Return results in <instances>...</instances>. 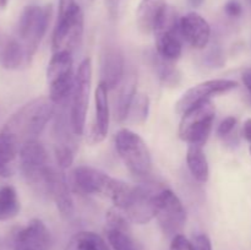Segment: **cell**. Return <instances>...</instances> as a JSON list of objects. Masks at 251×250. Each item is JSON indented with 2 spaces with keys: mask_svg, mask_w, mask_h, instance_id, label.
<instances>
[{
  "mask_svg": "<svg viewBox=\"0 0 251 250\" xmlns=\"http://www.w3.org/2000/svg\"><path fill=\"white\" fill-rule=\"evenodd\" d=\"M74 190L87 195H100L107 198L119 210H124L131 200L134 186L119 179L92 168L81 166L73 172Z\"/></svg>",
  "mask_w": 251,
  "mask_h": 250,
  "instance_id": "obj_1",
  "label": "cell"
},
{
  "mask_svg": "<svg viewBox=\"0 0 251 250\" xmlns=\"http://www.w3.org/2000/svg\"><path fill=\"white\" fill-rule=\"evenodd\" d=\"M55 110V103L49 97H39L20 108L5 124L2 131L17 137L22 144L36 137L44 130Z\"/></svg>",
  "mask_w": 251,
  "mask_h": 250,
  "instance_id": "obj_2",
  "label": "cell"
},
{
  "mask_svg": "<svg viewBox=\"0 0 251 250\" xmlns=\"http://www.w3.org/2000/svg\"><path fill=\"white\" fill-rule=\"evenodd\" d=\"M20 168L27 183L39 194L49 195L54 168L49 166L46 147L37 140L24 142L20 149Z\"/></svg>",
  "mask_w": 251,
  "mask_h": 250,
  "instance_id": "obj_3",
  "label": "cell"
},
{
  "mask_svg": "<svg viewBox=\"0 0 251 250\" xmlns=\"http://www.w3.org/2000/svg\"><path fill=\"white\" fill-rule=\"evenodd\" d=\"M83 34V14L75 0H60L51 46L54 53L70 51L80 46Z\"/></svg>",
  "mask_w": 251,
  "mask_h": 250,
  "instance_id": "obj_4",
  "label": "cell"
},
{
  "mask_svg": "<svg viewBox=\"0 0 251 250\" xmlns=\"http://www.w3.org/2000/svg\"><path fill=\"white\" fill-rule=\"evenodd\" d=\"M50 16L51 5H29L21 12L17 24L16 38L25 48L28 61L32 60L46 34Z\"/></svg>",
  "mask_w": 251,
  "mask_h": 250,
  "instance_id": "obj_5",
  "label": "cell"
},
{
  "mask_svg": "<svg viewBox=\"0 0 251 250\" xmlns=\"http://www.w3.org/2000/svg\"><path fill=\"white\" fill-rule=\"evenodd\" d=\"M115 147L132 174L137 176H146L151 173L152 159L146 142L129 129H122L115 135Z\"/></svg>",
  "mask_w": 251,
  "mask_h": 250,
  "instance_id": "obj_6",
  "label": "cell"
},
{
  "mask_svg": "<svg viewBox=\"0 0 251 250\" xmlns=\"http://www.w3.org/2000/svg\"><path fill=\"white\" fill-rule=\"evenodd\" d=\"M49 98L55 104H61L73 95L75 76L73 73V53L56 51L47 68Z\"/></svg>",
  "mask_w": 251,
  "mask_h": 250,
  "instance_id": "obj_7",
  "label": "cell"
},
{
  "mask_svg": "<svg viewBox=\"0 0 251 250\" xmlns=\"http://www.w3.org/2000/svg\"><path fill=\"white\" fill-rule=\"evenodd\" d=\"M216 109L211 100L191 108L181 117L179 124V136L189 145L203 146L212 130Z\"/></svg>",
  "mask_w": 251,
  "mask_h": 250,
  "instance_id": "obj_8",
  "label": "cell"
},
{
  "mask_svg": "<svg viewBox=\"0 0 251 250\" xmlns=\"http://www.w3.org/2000/svg\"><path fill=\"white\" fill-rule=\"evenodd\" d=\"M91 83H92V61L86 58L78 65L75 76L73 95H71L70 126L75 135H82L90 100Z\"/></svg>",
  "mask_w": 251,
  "mask_h": 250,
  "instance_id": "obj_9",
  "label": "cell"
},
{
  "mask_svg": "<svg viewBox=\"0 0 251 250\" xmlns=\"http://www.w3.org/2000/svg\"><path fill=\"white\" fill-rule=\"evenodd\" d=\"M154 217L164 234L173 239L181 234L186 223V212L178 196L169 189H161L156 198Z\"/></svg>",
  "mask_w": 251,
  "mask_h": 250,
  "instance_id": "obj_10",
  "label": "cell"
},
{
  "mask_svg": "<svg viewBox=\"0 0 251 250\" xmlns=\"http://www.w3.org/2000/svg\"><path fill=\"white\" fill-rule=\"evenodd\" d=\"M176 12L173 7L167 6L163 17L159 21L154 34H156V49L159 58L168 63L178 60L181 55V33L179 28Z\"/></svg>",
  "mask_w": 251,
  "mask_h": 250,
  "instance_id": "obj_11",
  "label": "cell"
},
{
  "mask_svg": "<svg viewBox=\"0 0 251 250\" xmlns=\"http://www.w3.org/2000/svg\"><path fill=\"white\" fill-rule=\"evenodd\" d=\"M238 83L233 80H225V78H216V80L205 81L199 85L189 88L180 97V100L176 103V113L183 115L191 108L201 104V103L210 100L211 97L218 95H223L229 91L237 88Z\"/></svg>",
  "mask_w": 251,
  "mask_h": 250,
  "instance_id": "obj_12",
  "label": "cell"
},
{
  "mask_svg": "<svg viewBox=\"0 0 251 250\" xmlns=\"http://www.w3.org/2000/svg\"><path fill=\"white\" fill-rule=\"evenodd\" d=\"M161 190H156L151 185L134 186L131 200L124 208L123 213L127 220L137 225H146L154 217L156 211V198Z\"/></svg>",
  "mask_w": 251,
  "mask_h": 250,
  "instance_id": "obj_13",
  "label": "cell"
},
{
  "mask_svg": "<svg viewBox=\"0 0 251 250\" xmlns=\"http://www.w3.org/2000/svg\"><path fill=\"white\" fill-rule=\"evenodd\" d=\"M107 238L114 250H141L130 233L126 216L119 208H113L107 213Z\"/></svg>",
  "mask_w": 251,
  "mask_h": 250,
  "instance_id": "obj_14",
  "label": "cell"
},
{
  "mask_svg": "<svg viewBox=\"0 0 251 250\" xmlns=\"http://www.w3.org/2000/svg\"><path fill=\"white\" fill-rule=\"evenodd\" d=\"M51 237L41 220L29 221L14 237V250H49Z\"/></svg>",
  "mask_w": 251,
  "mask_h": 250,
  "instance_id": "obj_15",
  "label": "cell"
},
{
  "mask_svg": "<svg viewBox=\"0 0 251 250\" xmlns=\"http://www.w3.org/2000/svg\"><path fill=\"white\" fill-rule=\"evenodd\" d=\"M179 28L183 39H185L191 47L196 49L205 48L210 41V25L196 12H189L185 16L180 17Z\"/></svg>",
  "mask_w": 251,
  "mask_h": 250,
  "instance_id": "obj_16",
  "label": "cell"
},
{
  "mask_svg": "<svg viewBox=\"0 0 251 250\" xmlns=\"http://www.w3.org/2000/svg\"><path fill=\"white\" fill-rule=\"evenodd\" d=\"M109 88L103 82H100L96 90V122L92 125L90 139L91 144L102 142L107 137L109 130V102H108Z\"/></svg>",
  "mask_w": 251,
  "mask_h": 250,
  "instance_id": "obj_17",
  "label": "cell"
},
{
  "mask_svg": "<svg viewBox=\"0 0 251 250\" xmlns=\"http://www.w3.org/2000/svg\"><path fill=\"white\" fill-rule=\"evenodd\" d=\"M100 82L109 90H114L124 78V56L118 48H108L100 61Z\"/></svg>",
  "mask_w": 251,
  "mask_h": 250,
  "instance_id": "obj_18",
  "label": "cell"
},
{
  "mask_svg": "<svg viewBox=\"0 0 251 250\" xmlns=\"http://www.w3.org/2000/svg\"><path fill=\"white\" fill-rule=\"evenodd\" d=\"M166 0H141L136 10V24L142 33L156 31L166 12Z\"/></svg>",
  "mask_w": 251,
  "mask_h": 250,
  "instance_id": "obj_19",
  "label": "cell"
},
{
  "mask_svg": "<svg viewBox=\"0 0 251 250\" xmlns=\"http://www.w3.org/2000/svg\"><path fill=\"white\" fill-rule=\"evenodd\" d=\"M49 195L53 198L59 212L65 217H70L74 213V201L71 198V194L69 191L68 183H66L65 174L63 173V169L54 168L53 175L50 181V190Z\"/></svg>",
  "mask_w": 251,
  "mask_h": 250,
  "instance_id": "obj_20",
  "label": "cell"
},
{
  "mask_svg": "<svg viewBox=\"0 0 251 250\" xmlns=\"http://www.w3.org/2000/svg\"><path fill=\"white\" fill-rule=\"evenodd\" d=\"M20 144L17 137L10 132H0V176L2 178L14 174V162L21 149Z\"/></svg>",
  "mask_w": 251,
  "mask_h": 250,
  "instance_id": "obj_21",
  "label": "cell"
},
{
  "mask_svg": "<svg viewBox=\"0 0 251 250\" xmlns=\"http://www.w3.org/2000/svg\"><path fill=\"white\" fill-rule=\"evenodd\" d=\"M0 63L6 69H17L29 63L25 48L17 38L0 41Z\"/></svg>",
  "mask_w": 251,
  "mask_h": 250,
  "instance_id": "obj_22",
  "label": "cell"
},
{
  "mask_svg": "<svg viewBox=\"0 0 251 250\" xmlns=\"http://www.w3.org/2000/svg\"><path fill=\"white\" fill-rule=\"evenodd\" d=\"M135 95H136V76L132 74L127 75L126 77L124 76L119 85V92L115 100V115L119 122L126 120Z\"/></svg>",
  "mask_w": 251,
  "mask_h": 250,
  "instance_id": "obj_23",
  "label": "cell"
},
{
  "mask_svg": "<svg viewBox=\"0 0 251 250\" xmlns=\"http://www.w3.org/2000/svg\"><path fill=\"white\" fill-rule=\"evenodd\" d=\"M186 162L191 175L200 183H206L210 175L207 158L200 145H189L186 152Z\"/></svg>",
  "mask_w": 251,
  "mask_h": 250,
  "instance_id": "obj_24",
  "label": "cell"
},
{
  "mask_svg": "<svg viewBox=\"0 0 251 250\" xmlns=\"http://www.w3.org/2000/svg\"><path fill=\"white\" fill-rule=\"evenodd\" d=\"M66 250H109V248L97 233L78 232L71 238Z\"/></svg>",
  "mask_w": 251,
  "mask_h": 250,
  "instance_id": "obj_25",
  "label": "cell"
},
{
  "mask_svg": "<svg viewBox=\"0 0 251 250\" xmlns=\"http://www.w3.org/2000/svg\"><path fill=\"white\" fill-rule=\"evenodd\" d=\"M19 196L12 186L0 188V221H9L16 217L20 212Z\"/></svg>",
  "mask_w": 251,
  "mask_h": 250,
  "instance_id": "obj_26",
  "label": "cell"
},
{
  "mask_svg": "<svg viewBox=\"0 0 251 250\" xmlns=\"http://www.w3.org/2000/svg\"><path fill=\"white\" fill-rule=\"evenodd\" d=\"M150 112V98L142 92H136L129 113H127L126 122L131 124H144L149 117Z\"/></svg>",
  "mask_w": 251,
  "mask_h": 250,
  "instance_id": "obj_27",
  "label": "cell"
},
{
  "mask_svg": "<svg viewBox=\"0 0 251 250\" xmlns=\"http://www.w3.org/2000/svg\"><path fill=\"white\" fill-rule=\"evenodd\" d=\"M54 154H55L56 163L61 169L69 168L74 162V153L70 146L66 144H56L54 147Z\"/></svg>",
  "mask_w": 251,
  "mask_h": 250,
  "instance_id": "obj_28",
  "label": "cell"
},
{
  "mask_svg": "<svg viewBox=\"0 0 251 250\" xmlns=\"http://www.w3.org/2000/svg\"><path fill=\"white\" fill-rule=\"evenodd\" d=\"M193 250H212L210 238L206 234H196L190 240Z\"/></svg>",
  "mask_w": 251,
  "mask_h": 250,
  "instance_id": "obj_29",
  "label": "cell"
},
{
  "mask_svg": "<svg viewBox=\"0 0 251 250\" xmlns=\"http://www.w3.org/2000/svg\"><path fill=\"white\" fill-rule=\"evenodd\" d=\"M235 125H237V119H235L234 117L225 118V119L221 122V124L218 125V130H217L218 135H220L221 137L228 136V135L233 131Z\"/></svg>",
  "mask_w": 251,
  "mask_h": 250,
  "instance_id": "obj_30",
  "label": "cell"
},
{
  "mask_svg": "<svg viewBox=\"0 0 251 250\" xmlns=\"http://www.w3.org/2000/svg\"><path fill=\"white\" fill-rule=\"evenodd\" d=\"M226 14L229 17H239L242 15V5L238 0H229L227 4L225 5Z\"/></svg>",
  "mask_w": 251,
  "mask_h": 250,
  "instance_id": "obj_31",
  "label": "cell"
},
{
  "mask_svg": "<svg viewBox=\"0 0 251 250\" xmlns=\"http://www.w3.org/2000/svg\"><path fill=\"white\" fill-rule=\"evenodd\" d=\"M242 78H243V82H244L245 87L249 90V92L251 93V68L245 69L242 74Z\"/></svg>",
  "mask_w": 251,
  "mask_h": 250,
  "instance_id": "obj_32",
  "label": "cell"
},
{
  "mask_svg": "<svg viewBox=\"0 0 251 250\" xmlns=\"http://www.w3.org/2000/svg\"><path fill=\"white\" fill-rule=\"evenodd\" d=\"M243 132H244L245 139L251 142V118L245 120L244 127H243Z\"/></svg>",
  "mask_w": 251,
  "mask_h": 250,
  "instance_id": "obj_33",
  "label": "cell"
},
{
  "mask_svg": "<svg viewBox=\"0 0 251 250\" xmlns=\"http://www.w3.org/2000/svg\"><path fill=\"white\" fill-rule=\"evenodd\" d=\"M189 2H190V5H191V6H194V7H198V6H200L201 4H202V2H203V0H189Z\"/></svg>",
  "mask_w": 251,
  "mask_h": 250,
  "instance_id": "obj_34",
  "label": "cell"
},
{
  "mask_svg": "<svg viewBox=\"0 0 251 250\" xmlns=\"http://www.w3.org/2000/svg\"><path fill=\"white\" fill-rule=\"evenodd\" d=\"M7 2L9 0H0V9H5L7 6Z\"/></svg>",
  "mask_w": 251,
  "mask_h": 250,
  "instance_id": "obj_35",
  "label": "cell"
},
{
  "mask_svg": "<svg viewBox=\"0 0 251 250\" xmlns=\"http://www.w3.org/2000/svg\"><path fill=\"white\" fill-rule=\"evenodd\" d=\"M250 153H251V147H250Z\"/></svg>",
  "mask_w": 251,
  "mask_h": 250,
  "instance_id": "obj_36",
  "label": "cell"
},
{
  "mask_svg": "<svg viewBox=\"0 0 251 250\" xmlns=\"http://www.w3.org/2000/svg\"><path fill=\"white\" fill-rule=\"evenodd\" d=\"M250 2H251V0H250Z\"/></svg>",
  "mask_w": 251,
  "mask_h": 250,
  "instance_id": "obj_37",
  "label": "cell"
}]
</instances>
